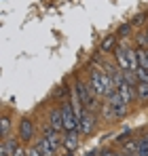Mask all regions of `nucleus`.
Masks as SVG:
<instances>
[{"label": "nucleus", "mask_w": 148, "mask_h": 156, "mask_svg": "<svg viewBox=\"0 0 148 156\" xmlns=\"http://www.w3.org/2000/svg\"><path fill=\"white\" fill-rule=\"evenodd\" d=\"M74 93H76V99L80 101V105H85V110L95 112V108H98V97L93 95V91H91L83 80H78V82L74 84Z\"/></svg>", "instance_id": "1"}, {"label": "nucleus", "mask_w": 148, "mask_h": 156, "mask_svg": "<svg viewBox=\"0 0 148 156\" xmlns=\"http://www.w3.org/2000/svg\"><path fill=\"white\" fill-rule=\"evenodd\" d=\"M89 82H91V91L95 97H108V87H106V74L104 70L93 68L89 74Z\"/></svg>", "instance_id": "2"}, {"label": "nucleus", "mask_w": 148, "mask_h": 156, "mask_svg": "<svg viewBox=\"0 0 148 156\" xmlns=\"http://www.w3.org/2000/svg\"><path fill=\"white\" fill-rule=\"evenodd\" d=\"M61 116H64V131H66V133L78 131V118H76V114H74L72 104L61 105Z\"/></svg>", "instance_id": "3"}, {"label": "nucleus", "mask_w": 148, "mask_h": 156, "mask_svg": "<svg viewBox=\"0 0 148 156\" xmlns=\"http://www.w3.org/2000/svg\"><path fill=\"white\" fill-rule=\"evenodd\" d=\"M106 104L112 108V112L117 114V118H123L127 114V104L123 101V97L119 95V91H112L108 97H106Z\"/></svg>", "instance_id": "4"}, {"label": "nucleus", "mask_w": 148, "mask_h": 156, "mask_svg": "<svg viewBox=\"0 0 148 156\" xmlns=\"http://www.w3.org/2000/svg\"><path fill=\"white\" fill-rule=\"evenodd\" d=\"M93 129H95V116H93V112L83 110V116H80V122H78V133L91 135Z\"/></svg>", "instance_id": "5"}, {"label": "nucleus", "mask_w": 148, "mask_h": 156, "mask_svg": "<svg viewBox=\"0 0 148 156\" xmlns=\"http://www.w3.org/2000/svg\"><path fill=\"white\" fill-rule=\"evenodd\" d=\"M114 57H117V63H119V68L127 72V70H131V66H129V57H127V49H125L123 44H119L117 49H114Z\"/></svg>", "instance_id": "6"}, {"label": "nucleus", "mask_w": 148, "mask_h": 156, "mask_svg": "<svg viewBox=\"0 0 148 156\" xmlns=\"http://www.w3.org/2000/svg\"><path fill=\"white\" fill-rule=\"evenodd\" d=\"M32 135H34V125H32L30 118H24V120L19 122V139H21V141H30Z\"/></svg>", "instance_id": "7"}, {"label": "nucleus", "mask_w": 148, "mask_h": 156, "mask_svg": "<svg viewBox=\"0 0 148 156\" xmlns=\"http://www.w3.org/2000/svg\"><path fill=\"white\" fill-rule=\"evenodd\" d=\"M19 150V144H17V139L15 137H6L4 141H2V148H0V156H15V152Z\"/></svg>", "instance_id": "8"}, {"label": "nucleus", "mask_w": 148, "mask_h": 156, "mask_svg": "<svg viewBox=\"0 0 148 156\" xmlns=\"http://www.w3.org/2000/svg\"><path fill=\"white\" fill-rule=\"evenodd\" d=\"M49 127L55 131V133H61V131H64V116H61V108H59V110H53V112H51Z\"/></svg>", "instance_id": "9"}, {"label": "nucleus", "mask_w": 148, "mask_h": 156, "mask_svg": "<svg viewBox=\"0 0 148 156\" xmlns=\"http://www.w3.org/2000/svg\"><path fill=\"white\" fill-rule=\"evenodd\" d=\"M78 131H70V133H66V139H64V146L68 148V152H72L76 150V146H78Z\"/></svg>", "instance_id": "10"}, {"label": "nucleus", "mask_w": 148, "mask_h": 156, "mask_svg": "<svg viewBox=\"0 0 148 156\" xmlns=\"http://www.w3.org/2000/svg\"><path fill=\"white\" fill-rule=\"evenodd\" d=\"M125 49H127V57H129L131 72H135V70L140 68V61H138V49H129V47H125Z\"/></svg>", "instance_id": "11"}, {"label": "nucleus", "mask_w": 148, "mask_h": 156, "mask_svg": "<svg viewBox=\"0 0 148 156\" xmlns=\"http://www.w3.org/2000/svg\"><path fill=\"white\" fill-rule=\"evenodd\" d=\"M38 146H40V152H43V156H55V148L49 144V139H47V137H43V139L38 141Z\"/></svg>", "instance_id": "12"}, {"label": "nucleus", "mask_w": 148, "mask_h": 156, "mask_svg": "<svg viewBox=\"0 0 148 156\" xmlns=\"http://www.w3.org/2000/svg\"><path fill=\"white\" fill-rule=\"evenodd\" d=\"M135 95L140 101H148V82H138L135 87Z\"/></svg>", "instance_id": "13"}, {"label": "nucleus", "mask_w": 148, "mask_h": 156, "mask_svg": "<svg viewBox=\"0 0 148 156\" xmlns=\"http://www.w3.org/2000/svg\"><path fill=\"white\" fill-rule=\"evenodd\" d=\"M125 152H127V154H138V152H140V139H129V141H125Z\"/></svg>", "instance_id": "14"}, {"label": "nucleus", "mask_w": 148, "mask_h": 156, "mask_svg": "<svg viewBox=\"0 0 148 156\" xmlns=\"http://www.w3.org/2000/svg\"><path fill=\"white\" fill-rule=\"evenodd\" d=\"M9 129H11V120L4 116V118H2V122H0V135H2V139H6V135H9Z\"/></svg>", "instance_id": "15"}, {"label": "nucleus", "mask_w": 148, "mask_h": 156, "mask_svg": "<svg viewBox=\"0 0 148 156\" xmlns=\"http://www.w3.org/2000/svg\"><path fill=\"white\" fill-rule=\"evenodd\" d=\"M138 156H148V137L140 139V152H138Z\"/></svg>", "instance_id": "16"}, {"label": "nucleus", "mask_w": 148, "mask_h": 156, "mask_svg": "<svg viewBox=\"0 0 148 156\" xmlns=\"http://www.w3.org/2000/svg\"><path fill=\"white\" fill-rule=\"evenodd\" d=\"M135 76H138V82H148V70L138 68V70H135Z\"/></svg>", "instance_id": "17"}, {"label": "nucleus", "mask_w": 148, "mask_h": 156, "mask_svg": "<svg viewBox=\"0 0 148 156\" xmlns=\"http://www.w3.org/2000/svg\"><path fill=\"white\" fill-rule=\"evenodd\" d=\"M114 42H117V38H106V40L102 42V51H110V49L114 47Z\"/></svg>", "instance_id": "18"}, {"label": "nucleus", "mask_w": 148, "mask_h": 156, "mask_svg": "<svg viewBox=\"0 0 148 156\" xmlns=\"http://www.w3.org/2000/svg\"><path fill=\"white\" fill-rule=\"evenodd\" d=\"M28 156H43L40 146H38V144H36V146H32V150H28Z\"/></svg>", "instance_id": "19"}, {"label": "nucleus", "mask_w": 148, "mask_h": 156, "mask_svg": "<svg viewBox=\"0 0 148 156\" xmlns=\"http://www.w3.org/2000/svg\"><path fill=\"white\" fill-rule=\"evenodd\" d=\"M144 17H146V15H138V17H135V19L131 21V26H133V23H135V26H140V23L144 21Z\"/></svg>", "instance_id": "20"}, {"label": "nucleus", "mask_w": 148, "mask_h": 156, "mask_svg": "<svg viewBox=\"0 0 148 156\" xmlns=\"http://www.w3.org/2000/svg\"><path fill=\"white\" fill-rule=\"evenodd\" d=\"M102 156H117V154H114L112 150H104V152H102Z\"/></svg>", "instance_id": "21"}, {"label": "nucleus", "mask_w": 148, "mask_h": 156, "mask_svg": "<svg viewBox=\"0 0 148 156\" xmlns=\"http://www.w3.org/2000/svg\"><path fill=\"white\" fill-rule=\"evenodd\" d=\"M129 27H131V23H127V26H123V27H121V34H127V32H129Z\"/></svg>", "instance_id": "22"}, {"label": "nucleus", "mask_w": 148, "mask_h": 156, "mask_svg": "<svg viewBox=\"0 0 148 156\" xmlns=\"http://www.w3.org/2000/svg\"><path fill=\"white\" fill-rule=\"evenodd\" d=\"M15 156H28V152H24V150H21V148H19V150H17V152H15Z\"/></svg>", "instance_id": "23"}, {"label": "nucleus", "mask_w": 148, "mask_h": 156, "mask_svg": "<svg viewBox=\"0 0 148 156\" xmlns=\"http://www.w3.org/2000/svg\"><path fill=\"white\" fill-rule=\"evenodd\" d=\"M85 156H95V152H87V154H85Z\"/></svg>", "instance_id": "24"}, {"label": "nucleus", "mask_w": 148, "mask_h": 156, "mask_svg": "<svg viewBox=\"0 0 148 156\" xmlns=\"http://www.w3.org/2000/svg\"><path fill=\"white\" fill-rule=\"evenodd\" d=\"M144 36H146V42H148V30H146V34H144Z\"/></svg>", "instance_id": "25"}]
</instances>
